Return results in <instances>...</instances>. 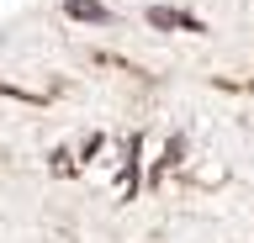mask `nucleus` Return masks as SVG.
<instances>
[{"label": "nucleus", "mask_w": 254, "mask_h": 243, "mask_svg": "<svg viewBox=\"0 0 254 243\" xmlns=\"http://www.w3.org/2000/svg\"><path fill=\"white\" fill-rule=\"evenodd\" d=\"M148 21H154L159 32H206V21L201 16H190V11H180V5H148Z\"/></svg>", "instance_id": "1"}, {"label": "nucleus", "mask_w": 254, "mask_h": 243, "mask_svg": "<svg viewBox=\"0 0 254 243\" xmlns=\"http://www.w3.org/2000/svg\"><path fill=\"white\" fill-rule=\"evenodd\" d=\"M64 16H69V21H90V27H111L117 11L101 5V0H64Z\"/></svg>", "instance_id": "2"}]
</instances>
